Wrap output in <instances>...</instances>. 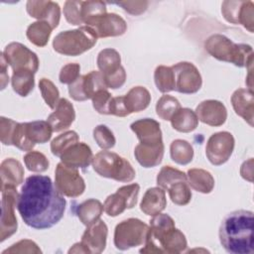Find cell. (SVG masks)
<instances>
[{"label": "cell", "instance_id": "cell-1", "mask_svg": "<svg viewBox=\"0 0 254 254\" xmlns=\"http://www.w3.org/2000/svg\"><path fill=\"white\" fill-rule=\"evenodd\" d=\"M65 204V198L50 177L33 175L26 179L21 188L17 209L28 226L48 229L63 218Z\"/></svg>", "mask_w": 254, "mask_h": 254}, {"label": "cell", "instance_id": "cell-2", "mask_svg": "<svg viewBox=\"0 0 254 254\" xmlns=\"http://www.w3.org/2000/svg\"><path fill=\"white\" fill-rule=\"evenodd\" d=\"M219 240L228 253L252 254L253 212L239 209L228 213L219 226Z\"/></svg>", "mask_w": 254, "mask_h": 254}, {"label": "cell", "instance_id": "cell-3", "mask_svg": "<svg viewBox=\"0 0 254 254\" xmlns=\"http://www.w3.org/2000/svg\"><path fill=\"white\" fill-rule=\"evenodd\" d=\"M187 247L186 236L175 227L174 219L168 214L160 213L150 220L145 246L140 249V253L178 254Z\"/></svg>", "mask_w": 254, "mask_h": 254}, {"label": "cell", "instance_id": "cell-4", "mask_svg": "<svg viewBox=\"0 0 254 254\" xmlns=\"http://www.w3.org/2000/svg\"><path fill=\"white\" fill-rule=\"evenodd\" d=\"M205 51L214 59L233 64L238 67H250L253 63V49L246 44H235L221 34L209 36L204 43Z\"/></svg>", "mask_w": 254, "mask_h": 254}, {"label": "cell", "instance_id": "cell-5", "mask_svg": "<svg viewBox=\"0 0 254 254\" xmlns=\"http://www.w3.org/2000/svg\"><path fill=\"white\" fill-rule=\"evenodd\" d=\"M97 41L95 32L87 26L59 33L54 41V50L64 56L75 57L90 50Z\"/></svg>", "mask_w": 254, "mask_h": 254}, {"label": "cell", "instance_id": "cell-6", "mask_svg": "<svg viewBox=\"0 0 254 254\" xmlns=\"http://www.w3.org/2000/svg\"><path fill=\"white\" fill-rule=\"evenodd\" d=\"M93 170L103 178L129 183L136 173L132 165L123 157L109 151H100L92 159Z\"/></svg>", "mask_w": 254, "mask_h": 254}, {"label": "cell", "instance_id": "cell-7", "mask_svg": "<svg viewBox=\"0 0 254 254\" xmlns=\"http://www.w3.org/2000/svg\"><path fill=\"white\" fill-rule=\"evenodd\" d=\"M149 225L138 218H128L118 223L114 230V245L119 250H127L145 244Z\"/></svg>", "mask_w": 254, "mask_h": 254}, {"label": "cell", "instance_id": "cell-8", "mask_svg": "<svg viewBox=\"0 0 254 254\" xmlns=\"http://www.w3.org/2000/svg\"><path fill=\"white\" fill-rule=\"evenodd\" d=\"M108 228L105 222L98 219L96 222L87 226L81 236L80 242L75 243L68 253H92L99 254L104 251L106 246Z\"/></svg>", "mask_w": 254, "mask_h": 254}, {"label": "cell", "instance_id": "cell-9", "mask_svg": "<svg viewBox=\"0 0 254 254\" xmlns=\"http://www.w3.org/2000/svg\"><path fill=\"white\" fill-rule=\"evenodd\" d=\"M55 186L67 197H77L85 190V183L76 168L59 163L55 171Z\"/></svg>", "mask_w": 254, "mask_h": 254}, {"label": "cell", "instance_id": "cell-10", "mask_svg": "<svg viewBox=\"0 0 254 254\" xmlns=\"http://www.w3.org/2000/svg\"><path fill=\"white\" fill-rule=\"evenodd\" d=\"M235 146V140L231 133L221 131L212 134L206 143L205 155L214 166L226 163L231 157Z\"/></svg>", "mask_w": 254, "mask_h": 254}, {"label": "cell", "instance_id": "cell-11", "mask_svg": "<svg viewBox=\"0 0 254 254\" xmlns=\"http://www.w3.org/2000/svg\"><path fill=\"white\" fill-rule=\"evenodd\" d=\"M140 186L138 184H130L119 188L116 192L108 195L104 201V211L109 216H117L125 209L133 208L138 199Z\"/></svg>", "mask_w": 254, "mask_h": 254}, {"label": "cell", "instance_id": "cell-12", "mask_svg": "<svg viewBox=\"0 0 254 254\" xmlns=\"http://www.w3.org/2000/svg\"><path fill=\"white\" fill-rule=\"evenodd\" d=\"M171 67L175 75V90L184 94H192L200 89L202 78L193 64L181 62Z\"/></svg>", "mask_w": 254, "mask_h": 254}, {"label": "cell", "instance_id": "cell-13", "mask_svg": "<svg viewBox=\"0 0 254 254\" xmlns=\"http://www.w3.org/2000/svg\"><path fill=\"white\" fill-rule=\"evenodd\" d=\"M2 191V214L0 225V241L3 242L12 236L18 227L17 217L14 208L17 205L19 193L16 188H3Z\"/></svg>", "mask_w": 254, "mask_h": 254}, {"label": "cell", "instance_id": "cell-14", "mask_svg": "<svg viewBox=\"0 0 254 254\" xmlns=\"http://www.w3.org/2000/svg\"><path fill=\"white\" fill-rule=\"evenodd\" d=\"M101 89H107V86L102 73L96 70H91L84 75H80L75 81L68 85V93L70 97L76 101L90 99Z\"/></svg>", "mask_w": 254, "mask_h": 254}, {"label": "cell", "instance_id": "cell-15", "mask_svg": "<svg viewBox=\"0 0 254 254\" xmlns=\"http://www.w3.org/2000/svg\"><path fill=\"white\" fill-rule=\"evenodd\" d=\"M3 56L7 64L13 70L29 69L34 73L39 68V59L37 55L21 43L13 42L5 47Z\"/></svg>", "mask_w": 254, "mask_h": 254}, {"label": "cell", "instance_id": "cell-16", "mask_svg": "<svg viewBox=\"0 0 254 254\" xmlns=\"http://www.w3.org/2000/svg\"><path fill=\"white\" fill-rule=\"evenodd\" d=\"M86 26L95 32L97 38L122 36L127 30V24L122 17L107 12L96 16L86 23Z\"/></svg>", "mask_w": 254, "mask_h": 254}, {"label": "cell", "instance_id": "cell-17", "mask_svg": "<svg viewBox=\"0 0 254 254\" xmlns=\"http://www.w3.org/2000/svg\"><path fill=\"white\" fill-rule=\"evenodd\" d=\"M195 114L199 121L213 127L221 126L227 118V110L224 104L214 99L200 102L195 108Z\"/></svg>", "mask_w": 254, "mask_h": 254}, {"label": "cell", "instance_id": "cell-18", "mask_svg": "<svg viewBox=\"0 0 254 254\" xmlns=\"http://www.w3.org/2000/svg\"><path fill=\"white\" fill-rule=\"evenodd\" d=\"M26 9L31 17L49 23L53 29L57 28L60 23L61 8L56 2L30 0L26 4Z\"/></svg>", "mask_w": 254, "mask_h": 254}, {"label": "cell", "instance_id": "cell-19", "mask_svg": "<svg viewBox=\"0 0 254 254\" xmlns=\"http://www.w3.org/2000/svg\"><path fill=\"white\" fill-rule=\"evenodd\" d=\"M140 143L157 145L163 143L160 123L152 118H143L133 122L130 125Z\"/></svg>", "mask_w": 254, "mask_h": 254}, {"label": "cell", "instance_id": "cell-20", "mask_svg": "<svg viewBox=\"0 0 254 254\" xmlns=\"http://www.w3.org/2000/svg\"><path fill=\"white\" fill-rule=\"evenodd\" d=\"M60 158L61 162L66 166L85 169L92 163L93 155L87 144L77 142L67 148Z\"/></svg>", "mask_w": 254, "mask_h": 254}, {"label": "cell", "instance_id": "cell-21", "mask_svg": "<svg viewBox=\"0 0 254 254\" xmlns=\"http://www.w3.org/2000/svg\"><path fill=\"white\" fill-rule=\"evenodd\" d=\"M75 119L73 105L66 99L61 98L55 108V111L48 117V122L54 132H61L67 129Z\"/></svg>", "mask_w": 254, "mask_h": 254}, {"label": "cell", "instance_id": "cell-22", "mask_svg": "<svg viewBox=\"0 0 254 254\" xmlns=\"http://www.w3.org/2000/svg\"><path fill=\"white\" fill-rule=\"evenodd\" d=\"M231 104L235 113L242 117L250 126H253V91L249 88L236 89L231 96Z\"/></svg>", "mask_w": 254, "mask_h": 254}, {"label": "cell", "instance_id": "cell-23", "mask_svg": "<svg viewBox=\"0 0 254 254\" xmlns=\"http://www.w3.org/2000/svg\"><path fill=\"white\" fill-rule=\"evenodd\" d=\"M24 168L22 164L14 159L7 158L1 163V189L17 188L24 181Z\"/></svg>", "mask_w": 254, "mask_h": 254}, {"label": "cell", "instance_id": "cell-24", "mask_svg": "<svg viewBox=\"0 0 254 254\" xmlns=\"http://www.w3.org/2000/svg\"><path fill=\"white\" fill-rule=\"evenodd\" d=\"M164 143L157 145L139 143L134 150L137 162L144 168H153L161 164L164 156Z\"/></svg>", "mask_w": 254, "mask_h": 254}, {"label": "cell", "instance_id": "cell-25", "mask_svg": "<svg viewBox=\"0 0 254 254\" xmlns=\"http://www.w3.org/2000/svg\"><path fill=\"white\" fill-rule=\"evenodd\" d=\"M167 206L165 190L160 187L150 188L146 190L140 203V209L147 215L155 216Z\"/></svg>", "mask_w": 254, "mask_h": 254}, {"label": "cell", "instance_id": "cell-26", "mask_svg": "<svg viewBox=\"0 0 254 254\" xmlns=\"http://www.w3.org/2000/svg\"><path fill=\"white\" fill-rule=\"evenodd\" d=\"M124 100L131 114L146 109L151 102V94L144 86H134L124 95Z\"/></svg>", "mask_w": 254, "mask_h": 254}, {"label": "cell", "instance_id": "cell-27", "mask_svg": "<svg viewBox=\"0 0 254 254\" xmlns=\"http://www.w3.org/2000/svg\"><path fill=\"white\" fill-rule=\"evenodd\" d=\"M189 185L196 191L209 193L214 188L212 175L203 169H190L187 174Z\"/></svg>", "mask_w": 254, "mask_h": 254}, {"label": "cell", "instance_id": "cell-28", "mask_svg": "<svg viewBox=\"0 0 254 254\" xmlns=\"http://www.w3.org/2000/svg\"><path fill=\"white\" fill-rule=\"evenodd\" d=\"M103 210L104 207L98 199L89 198L77 205L76 215L82 224L88 226L99 219Z\"/></svg>", "mask_w": 254, "mask_h": 254}, {"label": "cell", "instance_id": "cell-29", "mask_svg": "<svg viewBox=\"0 0 254 254\" xmlns=\"http://www.w3.org/2000/svg\"><path fill=\"white\" fill-rule=\"evenodd\" d=\"M24 125L26 136L34 145L47 143L52 137L53 129L48 121H32L26 122Z\"/></svg>", "mask_w": 254, "mask_h": 254}, {"label": "cell", "instance_id": "cell-30", "mask_svg": "<svg viewBox=\"0 0 254 254\" xmlns=\"http://www.w3.org/2000/svg\"><path fill=\"white\" fill-rule=\"evenodd\" d=\"M172 127L182 133L193 131L198 125V119L194 111L190 108H180L171 118Z\"/></svg>", "mask_w": 254, "mask_h": 254}, {"label": "cell", "instance_id": "cell-31", "mask_svg": "<svg viewBox=\"0 0 254 254\" xmlns=\"http://www.w3.org/2000/svg\"><path fill=\"white\" fill-rule=\"evenodd\" d=\"M34 72L29 69H17L13 70L11 83L13 90L20 96H28L35 85Z\"/></svg>", "mask_w": 254, "mask_h": 254}, {"label": "cell", "instance_id": "cell-32", "mask_svg": "<svg viewBox=\"0 0 254 254\" xmlns=\"http://www.w3.org/2000/svg\"><path fill=\"white\" fill-rule=\"evenodd\" d=\"M97 66L103 76L115 72L121 66L120 54L114 49H104L97 56Z\"/></svg>", "mask_w": 254, "mask_h": 254}, {"label": "cell", "instance_id": "cell-33", "mask_svg": "<svg viewBox=\"0 0 254 254\" xmlns=\"http://www.w3.org/2000/svg\"><path fill=\"white\" fill-rule=\"evenodd\" d=\"M53 28L45 21H37L27 28V38L37 47H45L50 39Z\"/></svg>", "mask_w": 254, "mask_h": 254}, {"label": "cell", "instance_id": "cell-34", "mask_svg": "<svg viewBox=\"0 0 254 254\" xmlns=\"http://www.w3.org/2000/svg\"><path fill=\"white\" fill-rule=\"evenodd\" d=\"M170 154L175 163L179 165H188L192 161L193 148L188 141L177 139L171 143Z\"/></svg>", "mask_w": 254, "mask_h": 254}, {"label": "cell", "instance_id": "cell-35", "mask_svg": "<svg viewBox=\"0 0 254 254\" xmlns=\"http://www.w3.org/2000/svg\"><path fill=\"white\" fill-rule=\"evenodd\" d=\"M154 80L158 90L162 93L175 90V75L171 66H157L154 72Z\"/></svg>", "mask_w": 254, "mask_h": 254}, {"label": "cell", "instance_id": "cell-36", "mask_svg": "<svg viewBox=\"0 0 254 254\" xmlns=\"http://www.w3.org/2000/svg\"><path fill=\"white\" fill-rule=\"evenodd\" d=\"M179 182H188L187 175L171 166L163 167L157 176V184L163 190H168L172 185Z\"/></svg>", "mask_w": 254, "mask_h": 254}, {"label": "cell", "instance_id": "cell-37", "mask_svg": "<svg viewBox=\"0 0 254 254\" xmlns=\"http://www.w3.org/2000/svg\"><path fill=\"white\" fill-rule=\"evenodd\" d=\"M181 108L179 100L172 95H163L157 101L156 112L157 115L163 120H171L174 114Z\"/></svg>", "mask_w": 254, "mask_h": 254}, {"label": "cell", "instance_id": "cell-38", "mask_svg": "<svg viewBox=\"0 0 254 254\" xmlns=\"http://www.w3.org/2000/svg\"><path fill=\"white\" fill-rule=\"evenodd\" d=\"M79 137L75 131H66L56 137L51 143V151L53 155L61 157L62 154L71 145L77 143Z\"/></svg>", "mask_w": 254, "mask_h": 254}, {"label": "cell", "instance_id": "cell-39", "mask_svg": "<svg viewBox=\"0 0 254 254\" xmlns=\"http://www.w3.org/2000/svg\"><path fill=\"white\" fill-rule=\"evenodd\" d=\"M171 200L177 205H186L191 199V191L188 182H179L172 185L168 190Z\"/></svg>", "mask_w": 254, "mask_h": 254}, {"label": "cell", "instance_id": "cell-40", "mask_svg": "<svg viewBox=\"0 0 254 254\" xmlns=\"http://www.w3.org/2000/svg\"><path fill=\"white\" fill-rule=\"evenodd\" d=\"M39 89L47 105L52 109L56 108L60 100V91L54 82L49 78L43 77L39 81Z\"/></svg>", "mask_w": 254, "mask_h": 254}, {"label": "cell", "instance_id": "cell-41", "mask_svg": "<svg viewBox=\"0 0 254 254\" xmlns=\"http://www.w3.org/2000/svg\"><path fill=\"white\" fill-rule=\"evenodd\" d=\"M24 163L31 172L43 173L49 169L50 162L47 157L38 151H29L24 156Z\"/></svg>", "mask_w": 254, "mask_h": 254}, {"label": "cell", "instance_id": "cell-42", "mask_svg": "<svg viewBox=\"0 0 254 254\" xmlns=\"http://www.w3.org/2000/svg\"><path fill=\"white\" fill-rule=\"evenodd\" d=\"M93 138L96 142V144L104 150L111 149L115 146L116 139L113 134V132L103 124L97 125L93 129Z\"/></svg>", "mask_w": 254, "mask_h": 254}, {"label": "cell", "instance_id": "cell-43", "mask_svg": "<svg viewBox=\"0 0 254 254\" xmlns=\"http://www.w3.org/2000/svg\"><path fill=\"white\" fill-rule=\"evenodd\" d=\"M103 13H106V6L102 1H82L81 19L83 24L88 23L90 20Z\"/></svg>", "mask_w": 254, "mask_h": 254}, {"label": "cell", "instance_id": "cell-44", "mask_svg": "<svg viewBox=\"0 0 254 254\" xmlns=\"http://www.w3.org/2000/svg\"><path fill=\"white\" fill-rule=\"evenodd\" d=\"M81 5L82 1H65L64 5V15L65 20L71 25L83 24L81 19Z\"/></svg>", "mask_w": 254, "mask_h": 254}, {"label": "cell", "instance_id": "cell-45", "mask_svg": "<svg viewBox=\"0 0 254 254\" xmlns=\"http://www.w3.org/2000/svg\"><path fill=\"white\" fill-rule=\"evenodd\" d=\"M238 24H241L250 33H253L254 4L252 1H242L238 15Z\"/></svg>", "mask_w": 254, "mask_h": 254}, {"label": "cell", "instance_id": "cell-46", "mask_svg": "<svg viewBox=\"0 0 254 254\" xmlns=\"http://www.w3.org/2000/svg\"><path fill=\"white\" fill-rule=\"evenodd\" d=\"M112 98L113 97L107 91V89H101L97 91L91 98L93 108L100 114L110 115V106Z\"/></svg>", "mask_w": 254, "mask_h": 254}, {"label": "cell", "instance_id": "cell-47", "mask_svg": "<svg viewBox=\"0 0 254 254\" xmlns=\"http://www.w3.org/2000/svg\"><path fill=\"white\" fill-rule=\"evenodd\" d=\"M12 145L22 151H31L35 147L26 136L24 123H17L12 137Z\"/></svg>", "mask_w": 254, "mask_h": 254}, {"label": "cell", "instance_id": "cell-48", "mask_svg": "<svg viewBox=\"0 0 254 254\" xmlns=\"http://www.w3.org/2000/svg\"><path fill=\"white\" fill-rule=\"evenodd\" d=\"M242 1H224L221 5V13L224 19L232 24H238V15Z\"/></svg>", "mask_w": 254, "mask_h": 254}, {"label": "cell", "instance_id": "cell-49", "mask_svg": "<svg viewBox=\"0 0 254 254\" xmlns=\"http://www.w3.org/2000/svg\"><path fill=\"white\" fill-rule=\"evenodd\" d=\"M41 249L38 247V245L29 239H23L20 240L16 243H14L13 245H11V247L7 248L6 250H4L2 252V254H6V253H41Z\"/></svg>", "mask_w": 254, "mask_h": 254}, {"label": "cell", "instance_id": "cell-50", "mask_svg": "<svg viewBox=\"0 0 254 254\" xmlns=\"http://www.w3.org/2000/svg\"><path fill=\"white\" fill-rule=\"evenodd\" d=\"M80 65L78 64H67L65 65H64L60 71V81L62 83H65V84H71L73 81H75L80 75Z\"/></svg>", "mask_w": 254, "mask_h": 254}, {"label": "cell", "instance_id": "cell-51", "mask_svg": "<svg viewBox=\"0 0 254 254\" xmlns=\"http://www.w3.org/2000/svg\"><path fill=\"white\" fill-rule=\"evenodd\" d=\"M18 122L6 118V117H1L0 118V137H1V142L4 145H12V137L16 128Z\"/></svg>", "mask_w": 254, "mask_h": 254}, {"label": "cell", "instance_id": "cell-52", "mask_svg": "<svg viewBox=\"0 0 254 254\" xmlns=\"http://www.w3.org/2000/svg\"><path fill=\"white\" fill-rule=\"evenodd\" d=\"M105 84L107 88H112V89H117L120 88L126 81V71L124 67L121 65L119 69H117L115 72L103 76Z\"/></svg>", "mask_w": 254, "mask_h": 254}, {"label": "cell", "instance_id": "cell-53", "mask_svg": "<svg viewBox=\"0 0 254 254\" xmlns=\"http://www.w3.org/2000/svg\"><path fill=\"white\" fill-rule=\"evenodd\" d=\"M116 5L122 7L126 12L131 15H141L144 13L149 5L148 1H121L115 3Z\"/></svg>", "mask_w": 254, "mask_h": 254}, {"label": "cell", "instance_id": "cell-54", "mask_svg": "<svg viewBox=\"0 0 254 254\" xmlns=\"http://www.w3.org/2000/svg\"><path fill=\"white\" fill-rule=\"evenodd\" d=\"M130 114L125 100L124 96H117L113 97L111 101V106H110V115H115L118 117H125Z\"/></svg>", "mask_w": 254, "mask_h": 254}, {"label": "cell", "instance_id": "cell-55", "mask_svg": "<svg viewBox=\"0 0 254 254\" xmlns=\"http://www.w3.org/2000/svg\"><path fill=\"white\" fill-rule=\"evenodd\" d=\"M240 174L244 180H247L248 182L252 183V181H253L252 180V176H253V160H252V158H250L248 161H245L241 165Z\"/></svg>", "mask_w": 254, "mask_h": 254}, {"label": "cell", "instance_id": "cell-56", "mask_svg": "<svg viewBox=\"0 0 254 254\" xmlns=\"http://www.w3.org/2000/svg\"><path fill=\"white\" fill-rule=\"evenodd\" d=\"M7 62L3 56V53L1 54V89H4L6 85L9 82V76L7 72Z\"/></svg>", "mask_w": 254, "mask_h": 254}]
</instances>
